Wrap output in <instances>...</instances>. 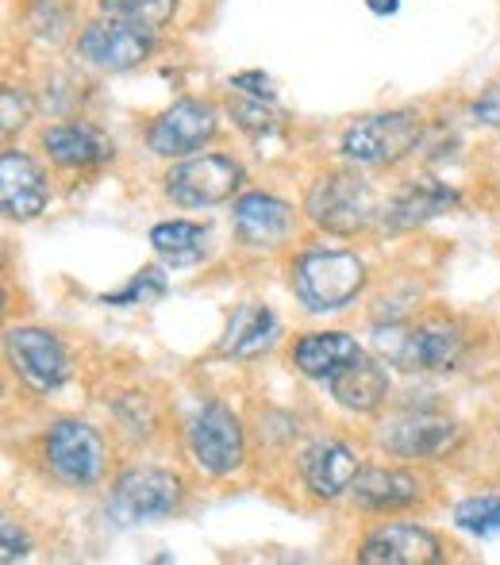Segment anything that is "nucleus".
Segmentation results:
<instances>
[{"mask_svg": "<svg viewBox=\"0 0 500 565\" xmlns=\"http://www.w3.org/2000/svg\"><path fill=\"white\" fill-rule=\"evenodd\" d=\"M377 350L385 362L401 365L408 373H443L455 370L466 354L462 331L455 323L427 320V323H385L377 328Z\"/></svg>", "mask_w": 500, "mask_h": 565, "instance_id": "obj_1", "label": "nucleus"}, {"mask_svg": "<svg viewBox=\"0 0 500 565\" xmlns=\"http://www.w3.org/2000/svg\"><path fill=\"white\" fill-rule=\"evenodd\" d=\"M366 285V266L343 250H308L292 266V292L308 312H339Z\"/></svg>", "mask_w": 500, "mask_h": 565, "instance_id": "obj_2", "label": "nucleus"}, {"mask_svg": "<svg viewBox=\"0 0 500 565\" xmlns=\"http://www.w3.org/2000/svg\"><path fill=\"white\" fill-rule=\"evenodd\" d=\"M308 220L331 235H354L374 220V193L359 173H323L308 189Z\"/></svg>", "mask_w": 500, "mask_h": 565, "instance_id": "obj_3", "label": "nucleus"}, {"mask_svg": "<svg viewBox=\"0 0 500 565\" xmlns=\"http://www.w3.org/2000/svg\"><path fill=\"white\" fill-rule=\"evenodd\" d=\"M419 142V116L416 113H385L366 116L347 127L343 154L354 166H393L412 154Z\"/></svg>", "mask_w": 500, "mask_h": 565, "instance_id": "obj_4", "label": "nucleus"}, {"mask_svg": "<svg viewBox=\"0 0 500 565\" xmlns=\"http://www.w3.org/2000/svg\"><path fill=\"white\" fill-rule=\"evenodd\" d=\"M243 170L240 162L224 154H201L189 158V162L173 166L166 173V193L181 209H212V204H224L240 193Z\"/></svg>", "mask_w": 500, "mask_h": 565, "instance_id": "obj_5", "label": "nucleus"}, {"mask_svg": "<svg viewBox=\"0 0 500 565\" xmlns=\"http://www.w3.org/2000/svg\"><path fill=\"white\" fill-rule=\"evenodd\" d=\"M178 500L181 481L173 473H166V469H127L113 489L108 515L116 523H150L170 515Z\"/></svg>", "mask_w": 500, "mask_h": 565, "instance_id": "obj_6", "label": "nucleus"}, {"mask_svg": "<svg viewBox=\"0 0 500 565\" xmlns=\"http://www.w3.org/2000/svg\"><path fill=\"white\" fill-rule=\"evenodd\" d=\"M193 461L212 477H227L243 466V427L224 404H204L185 431Z\"/></svg>", "mask_w": 500, "mask_h": 565, "instance_id": "obj_7", "label": "nucleus"}, {"mask_svg": "<svg viewBox=\"0 0 500 565\" xmlns=\"http://www.w3.org/2000/svg\"><path fill=\"white\" fill-rule=\"evenodd\" d=\"M4 350H8V362L15 365V373H20L35 393H54L58 385H66L70 358L51 331L12 328L4 335Z\"/></svg>", "mask_w": 500, "mask_h": 565, "instance_id": "obj_8", "label": "nucleus"}, {"mask_svg": "<svg viewBox=\"0 0 500 565\" xmlns=\"http://www.w3.org/2000/svg\"><path fill=\"white\" fill-rule=\"evenodd\" d=\"M46 461L54 477L66 484H93L105 469V443L89 424L62 419L46 435Z\"/></svg>", "mask_w": 500, "mask_h": 565, "instance_id": "obj_9", "label": "nucleus"}, {"mask_svg": "<svg viewBox=\"0 0 500 565\" xmlns=\"http://www.w3.org/2000/svg\"><path fill=\"white\" fill-rule=\"evenodd\" d=\"M150 46H155L150 31L135 28V23H124V20H113V15L89 23V28L82 31V39H77L82 58L93 62L97 70H113V74L139 66L150 54Z\"/></svg>", "mask_w": 500, "mask_h": 565, "instance_id": "obj_10", "label": "nucleus"}, {"mask_svg": "<svg viewBox=\"0 0 500 565\" xmlns=\"http://www.w3.org/2000/svg\"><path fill=\"white\" fill-rule=\"evenodd\" d=\"M216 135V113L204 100H178L150 124L147 147L162 158H185Z\"/></svg>", "mask_w": 500, "mask_h": 565, "instance_id": "obj_11", "label": "nucleus"}, {"mask_svg": "<svg viewBox=\"0 0 500 565\" xmlns=\"http://www.w3.org/2000/svg\"><path fill=\"white\" fill-rule=\"evenodd\" d=\"M362 565H435L443 562V543L424 527L412 523H385L370 531L359 551Z\"/></svg>", "mask_w": 500, "mask_h": 565, "instance_id": "obj_12", "label": "nucleus"}, {"mask_svg": "<svg viewBox=\"0 0 500 565\" xmlns=\"http://www.w3.org/2000/svg\"><path fill=\"white\" fill-rule=\"evenodd\" d=\"M381 443L401 458H432L455 443V424L432 408H408L381 427Z\"/></svg>", "mask_w": 500, "mask_h": 565, "instance_id": "obj_13", "label": "nucleus"}, {"mask_svg": "<svg viewBox=\"0 0 500 565\" xmlns=\"http://www.w3.org/2000/svg\"><path fill=\"white\" fill-rule=\"evenodd\" d=\"M0 204L8 220H35L46 209V178L28 154H0Z\"/></svg>", "mask_w": 500, "mask_h": 565, "instance_id": "obj_14", "label": "nucleus"}, {"mask_svg": "<svg viewBox=\"0 0 500 565\" xmlns=\"http://www.w3.org/2000/svg\"><path fill=\"white\" fill-rule=\"evenodd\" d=\"M300 477L308 481V489L323 500H336L343 492H351L354 477H359V458L347 443L336 439H323L312 443L300 458Z\"/></svg>", "mask_w": 500, "mask_h": 565, "instance_id": "obj_15", "label": "nucleus"}, {"mask_svg": "<svg viewBox=\"0 0 500 565\" xmlns=\"http://www.w3.org/2000/svg\"><path fill=\"white\" fill-rule=\"evenodd\" d=\"M235 235L247 246H277L292 235V209L277 196L247 193L235 201Z\"/></svg>", "mask_w": 500, "mask_h": 565, "instance_id": "obj_16", "label": "nucleus"}, {"mask_svg": "<svg viewBox=\"0 0 500 565\" xmlns=\"http://www.w3.org/2000/svg\"><path fill=\"white\" fill-rule=\"evenodd\" d=\"M43 147L51 154V162H58L62 170H89L113 158V142L89 124H58L43 135Z\"/></svg>", "mask_w": 500, "mask_h": 565, "instance_id": "obj_17", "label": "nucleus"}, {"mask_svg": "<svg viewBox=\"0 0 500 565\" xmlns=\"http://www.w3.org/2000/svg\"><path fill=\"white\" fill-rule=\"evenodd\" d=\"M362 358V347L351 335H339V331H323V335H305L292 350V362L305 377L312 381H331L343 370H351Z\"/></svg>", "mask_w": 500, "mask_h": 565, "instance_id": "obj_18", "label": "nucleus"}, {"mask_svg": "<svg viewBox=\"0 0 500 565\" xmlns=\"http://www.w3.org/2000/svg\"><path fill=\"white\" fill-rule=\"evenodd\" d=\"M351 497L366 512H396L419 500V481L404 469H359L351 484Z\"/></svg>", "mask_w": 500, "mask_h": 565, "instance_id": "obj_19", "label": "nucleus"}, {"mask_svg": "<svg viewBox=\"0 0 500 565\" xmlns=\"http://www.w3.org/2000/svg\"><path fill=\"white\" fill-rule=\"evenodd\" d=\"M328 388H331V396L343 404V408L374 412V408L385 404V396H389V373H385V365H381V362L362 354L351 370H343L339 377H331Z\"/></svg>", "mask_w": 500, "mask_h": 565, "instance_id": "obj_20", "label": "nucleus"}, {"mask_svg": "<svg viewBox=\"0 0 500 565\" xmlns=\"http://www.w3.org/2000/svg\"><path fill=\"white\" fill-rule=\"evenodd\" d=\"M458 204V193L439 181H419V185H408L404 193H396V201L389 204L385 212V224L393 231H408V227H419L427 220L443 216Z\"/></svg>", "mask_w": 500, "mask_h": 565, "instance_id": "obj_21", "label": "nucleus"}, {"mask_svg": "<svg viewBox=\"0 0 500 565\" xmlns=\"http://www.w3.org/2000/svg\"><path fill=\"white\" fill-rule=\"evenodd\" d=\"M277 335V320L269 308L262 305H243L232 312L227 320V331L220 339V354H232V358H254L262 350H269V342Z\"/></svg>", "mask_w": 500, "mask_h": 565, "instance_id": "obj_22", "label": "nucleus"}, {"mask_svg": "<svg viewBox=\"0 0 500 565\" xmlns=\"http://www.w3.org/2000/svg\"><path fill=\"white\" fill-rule=\"evenodd\" d=\"M150 246L162 254L166 262H196L204 250V231L185 220H170V224H158L150 231Z\"/></svg>", "mask_w": 500, "mask_h": 565, "instance_id": "obj_23", "label": "nucleus"}, {"mask_svg": "<svg viewBox=\"0 0 500 565\" xmlns=\"http://www.w3.org/2000/svg\"><path fill=\"white\" fill-rule=\"evenodd\" d=\"M178 0H100V12L113 20L135 23L142 31H158L173 15Z\"/></svg>", "mask_w": 500, "mask_h": 565, "instance_id": "obj_24", "label": "nucleus"}, {"mask_svg": "<svg viewBox=\"0 0 500 565\" xmlns=\"http://www.w3.org/2000/svg\"><path fill=\"white\" fill-rule=\"evenodd\" d=\"M455 523L470 535H500V497H470L455 508Z\"/></svg>", "mask_w": 500, "mask_h": 565, "instance_id": "obj_25", "label": "nucleus"}, {"mask_svg": "<svg viewBox=\"0 0 500 565\" xmlns=\"http://www.w3.org/2000/svg\"><path fill=\"white\" fill-rule=\"evenodd\" d=\"M166 297V277L158 274V269H142L139 277H131V281L124 285L120 292H108L105 305H155V300Z\"/></svg>", "mask_w": 500, "mask_h": 565, "instance_id": "obj_26", "label": "nucleus"}, {"mask_svg": "<svg viewBox=\"0 0 500 565\" xmlns=\"http://www.w3.org/2000/svg\"><path fill=\"white\" fill-rule=\"evenodd\" d=\"M0 105H4V131L12 135L15 127L28 124V97H23L20 89H12V85H4V93H0Z\"/></svg>", "mask_w": 500, "mask_h": 565, "instance_id": "obj_27", "label": "nucleus"}, {"mask_svg": "<svg viewBox=\"0 0 500 565\" xmlns=\"http://www.w3.org/2000/svg\"><path fill=\"white\" fill-rule=\"evenodd\" d=\"M235 119H240V127H247V131H269V124H274V116H269V108H262V100H243V105H235Z\"/></svg>", "mask_w": 500, "mask_h": 565, "instance_id": "obj_28", "label": "nucleus"}, {"mask_svg": "<svg viewBox=\"0 0 500 565\" xmlns=\"http://www.w3.org/2000/svg\"><path fill=\"white\" fill-rule=\"evenodd\" d=\"M474 116H478L481 124H489V127H500V85L486 89L478 100H474Z\"/></svg>", "mask_w": 500, "mask_h": 565, "instance_id": "obj_29", "label": "nucleus"}, {"mask_svg": "<svg viewBox=\"0 0 500 565\" xmlns=\"http://www.w3.org/2000/svg\"><path fill=\"white\" fill-rule=\"evenodd\" d=\"M0 535H4V562H15V558H23V554H28V539L12 527V520L0 523Z\"/></svg>", "mask_w": 500, "mask_h": 565, "instance_id": "obj_30", "label": "nucleus"}, {"mask_svg": "<svg viewBox=\"0 0 500 565\" xmlns=\"http://www.w3.org/2000/svg\"><path fill=\"white\" fill-rule=\"evenodd\" d=\"M235 89H247L251 97H258V100H269L274 97V89H269V82L262 74H235Z\"/></svg>", "mask_w": 500, "mask_h": 565, "instance_id": "obj_31", "label": "nucleus"}, {"mask_svg": "<svg viewBox=\"0 0 500 565\" xmlns=\"http://www.w3.org/2000/svg\"><path fill=\"white\" fill-rule=\"evenodd\" d=\"M370 4V12H377V15H393L396 8H401V0H366Z\"/></svg>", "mask_w": 500, "mask_h": 565, "instance_id": "obj_32", "label": "nucleus"}]
</instances>
